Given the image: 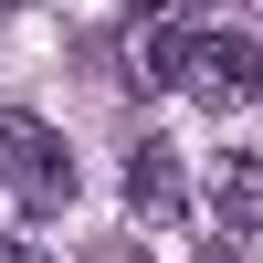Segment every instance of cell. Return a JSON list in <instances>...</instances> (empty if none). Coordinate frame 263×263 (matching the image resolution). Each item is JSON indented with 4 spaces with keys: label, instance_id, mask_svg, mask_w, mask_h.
<instances>
[{
    "label": "cell",
    "instance_id": "cell-8",
    "mask_svg": "<svg viewBox=\"0 0 263 263\" xmlns=\"http://www.w3.org/2000/svg\"><path fill=\"white\" fill-rule=\"evenodd\" d=\"M0 11H11V0H0Z\"/></svg>",
    "mask_w": 263,
    "mask_h": 263
},
{
    "label": "cell",
    "instance_id": "cell-6",
    "mask_svg": "<svg viewBox=\"0 0 263 263\" xmlns=\"http://www.w3.org/2000/svg\"><path fill=\"white\" fill-rule=\"evenodd\" d=\"M84 263H137V242H95V253H84Z\"/></svg>",
    "mask_w": 263,
    "mask_h": 263
},
{
    "label": "cell",
    "instance_id": "cell-4",
    "mask_svg": "<svg viewBox=\"0 0 263 263\" xmlns=\"http://www.w3.org/2000/svg\"><path fill=\"white\" fill-rule=\"evenodd\" d=\"M200 0H137V21H190Z\"/></svg>",
    "mask_w": 263,
    "mask_h": 263
},
{
    "label": "cell",
    "instance_id": "cell-3",
    "mask_svg": "<svg viewBox=\"0 0 263 263\" xmlns=\"http://www.w3.org/2000/svg\"><path fill=\"white\" fill-rule=\"evenodd\" d=\"M211 211H221L232 232H263V158H253V147H221V168H211Z\"/></svg>",
    "mask_w": 263,
    "mask_h": 263
},
{
    "label": "cell",
    "instance_id": "cell-7",
    "mask_svg": "<svg viewBox=\"0 0 263 263\" xmlns=\"http://www.w3.org/2000/svg\"><path fill=\"white\" fill-rule=\"evenodd\" d=\"M200 263H232V253H221V242H211V253H200Z\"/></svg>",
    "mask_w": 263,
    "mask_h": 263
},
{
    "label": "cell",
    "instance_id": "cell-1",
    "mask_svg": "<svg viewBox=\"0 0 263 263\" xmlns=\"http://www.w3.org/2000/svg\"><path fill=\"white\" fill-rule=\"evenodd\" d=\"M0 190H11L32 221H53V211L74 200V147H63L42 116H21V105L0 116Z\"/></svg>",
    "mask_w": 263,
    "mask_h": 263
},
{
    "label": "cell",
    "instance_id": "cell-2",
    "mask_svg": "<svg viewBox=\"0 0 263 263\" xmlns=\"http://www.w3.org/2000/svg\"><path fill=\"white\" fill-rule=\"evenodd\" d=\"M126 211H137V221H179V211H190V190H179V158H168L158 137L126 158Z\"/></svg>",
    "mask_w": 263,
    "mask_h": 263
},
{
    "label": "cell",
    "instance_id": "cell-5",
    "mask_svg": "<svg viewBox=\"0 0 263 263\" xmlns=\"http://www.w3.org/2000/svg\"><path fill=\"white\" fill-rule=\"evenodd\" d=\"M0 263H53L42 242H21V232H0Z\"/></svg>",
    "mask_w": 263,
    "mask_h": 263
}]
</instances>
